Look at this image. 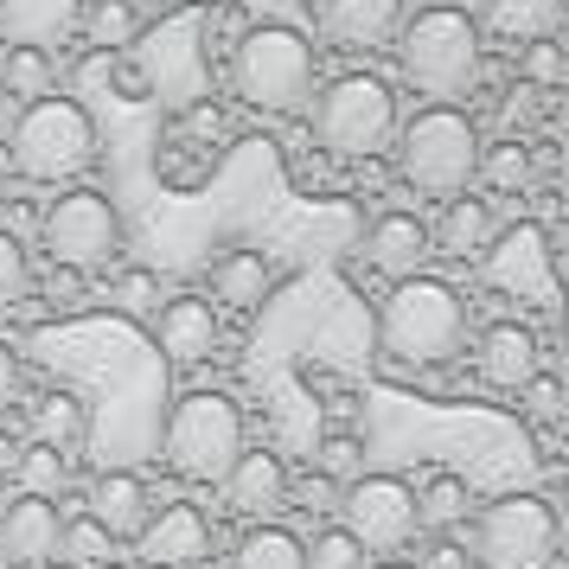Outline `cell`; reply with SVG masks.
Here are the masks:
<instances>
[{"label": "cell", "instance_id": "cell-21", "mask_svg": "<svg viewBox=\"0 0 569 569\" xmlns=\"http://www.w3.org/2000/svg\"><path fill=\"white\" fill-rule=\"evenodd\" d=\"M32 441L39 448H58V455H71V448L90 441V410H83L78 390H46L32 403Z\"/></svg>", "mask_w": 569, "mask_h": 569}, {"label": "cell", "instance_id": "cell-10", "mask_svg": "<svg viewBox=\"0 0 569 569\" xmlns=\"http://www.w3.org/2000/svg\"><path fill=\"white\" fill-rule=\"evenodd\" d=\"M480 269L487 282L506 295V301H525V308H557V250H550V231L518 218L480 250Z\"/></svg>", "mask_w": 569, "mask_h": 569}, {"label": "cell", "instance_id": "cell-28", "mask_svg": "<svg viewBox=\"0 0 569 569\" xmlns=\"http://www.w3.org/2000/svg\"><path fill=\"white\" fill-rule=\"evenodd\" d=\"M83 32H90V46L97 52H129L134 32H141V20H134V0H97L90 13H83Z\"/></svg>", "mask_w": 569, "mask_h": 569}, {"label": "cell", "instance_id": "cell-4", "mask_svg": "<svg viewBox=\"0 0 569 569\" xmlns=\"http://www.w3.org/2000/svg\"><path fill=\"white\" fill-rule=\"evenodd\" d=\"M231 90L262 116H301L313 103V46L295 27H250L231 52Z\"/></svg>", "mask_w": 569, "mask_h": 569}, {"label": "cell", "instance_id": "cell-37", "mask_svg": "<svg viewBox=\"0 0 569 569\" xmlns=\"http://www.w3.org/2000/svg\"><path fill=\"white\" fill-rule=\"evenodd\" d=\"M416 569H473V563H467V550H461V543L436 538V543H429V557H422Z\"/></svg>", "mask_w": 569, "mask_h": 569}, {"label": "cell", "instance_id": "cell-33", "mask_svg": "<svg viewBox=\"0 0 569 569\" xmlns=\"http://www.w3.org/2000/svg\"><path fill=\"white\" fill-rule=\"evenodd\" d=\"M301 557H308V569H365V550L352 538H346V531H320V538L313 543H301Z\"/></svg>", "mask_w": 569, "mask_h": 569}, {"label": "cell", "instance_id": "cell-13", "mask_svg": "<svg viewBox=\"0 0 569 569\" xmlns=\"http://www.w3.org/2000/svg\"><path fill=\"white\" fill-rule=\"evenodd\" d=\"M288 467L282 455H269V448H243L237 455V467L224 473V506H231L237 518H257V525H269L276 512H288Z\"/></svg>", "mask_w": 569, "mask_h": 569}, {"label": "cell", "instance_id": "cell-31", "mask_svg": "<svg viewBox=\"0 0 569 569\" xmlns=\"http://www.w3.org/2000/svg\"><path fill=\"white\" fill-rule=\"evenodd\" d=\"M64 473H71V461H64L58 448H39V441H32L27 455H20V480H27L32 499H52V492H64Z\"/></svg>", "mask_w": 569, "mask_h": 569}, {"label": "cell", "instance_id": "cell-41", "mask_svg": "<svg viewBox=\"0 0 569 569\" xmlns=\"http://www.w3.org/2000/svg\"><path fill=\"white\" fill-rule=\"evenodd\" d=\"M301 499H308L313 512H333L339 487H333V480H320V473H308V487H301Z\"/></svg>", "mask_w": 569, "mask_h": 569}, {"label": "cell", "instance_id": "cell-17", "mask_svg": "<svg viewBox=\"0 0 569 569\" xmlns=\"http://www.w3.org/2000/svg\"><path fill=\"white\" fill-rule=\"evenodd\" d=\"M218 339H224V327H218V308L206 295H173L160 308V352L173 365H206L218 352Z\"/></svg>", "mask_w": 569, "mask_h": 569}, {"label": "cell", "instance_id": "cell-20", "mask_svg": "<svg viewBox=\"0 0 569 569\" xmlns=\"http://www.w3.org/2000/svg\"><path fill=\"white\" fill-rule=\"evenodd\" d=\"M436 243H429V224L416 218V211H385L378 224H371V237H365V257H371V269H385V276H422V257H429Z\"/></svg>", "mask_w": 569, "mask_h": 569}, {"label": "cell", "instance_id": "cell-25", "mask_svg": "<svg viewBox=\"0 0 569 569\" xmlns=\"http://www.w3.org/2000/svg\"><path fill=\"white\" fill-rule=\"evenodd\" d=\"M231 569H308V557H301V538H295V531H282V525H257V531L237 538Z\"/></svg>", "mask_w": 569, "mask_h": 569}, {"label": "cell", "instance_id": "cell-42", "mask_svg": "<svg viewBox=\"0 0 569 569\" xmlns=\"http://www.w3.org/2000/svg\"><path fill=\"white\" fill-rule=\"evenodd\" d=\"M378 569H416V563H378Z\"/></svg>", "mask_w": 569, "mask_h": 569}, {"label": "cell", "instance_id": "cell-44", "mask_svg": "<svg viewBox=\"0 0 569 569\" xmlns=\"http://www.w3.org/2000/svg\"><path fill=\"white\" fill-rule=\"evenodd\" d=\"M422 7H448V0H422Z\"/></svg>", "mask_w": 569, "mask_h": 569}, {"label": "cell", "instance_id": "cell-38", "mask_svg": "<svg viewBox=\"0 0 569 569\" xmlns=\"http://www.w3.org/2000/svg\"><path fill=\"white\" fill-rule=\"evenodd\" d=\"M250 13H257V27H295V0H250Z\"/></svg>", "mask_w": 569, "mask_h": 569}, {"label": "cell", "instance_id": "cell-5", "mask_svg": "<svg viewBox=\"0 0 569 569\" xmlns=\"http://www.w3.org/2000/svg\"><path fill=\"white\" fill-rule=\"evenodd\" d=\"M397 64L422 97H467L480 83V27L461 7H422L410 27L397 32Z\"/></svg>", "mask_w": 569, "mask_h": 569}, {"label": "cell", "instance_id": "cell-1", "mask_svg": "<svg viewBox=\"0 0 569 569\" xmlns=\"http://www.w3.org/2000/svg\"><path fill=\"white\" fill-rule=\"evenodd\" d=\"M467 339V301L436 276H403L378 308V352L390 365H448Z\"/></svg>", "mask_w": 569, "mask_h": 569}, {"label": "cell", "instance_id": "cell-6", "mask_svg": "<svg viewBox=\"0 0 569 569\" xmlns=\"http://www.w3.org/2000/svg\"><path fill=\"white\" fill-rule=\"evenodd\" d=\"M7 154H13V173L20 180L58 186L97 160V122L71 97H39V103L20 109V122L7 134Z\"/></svg>", "mask_w": 569, "mask_h": 569}, {"label": "cell", "instance_id": "cell-16", "mask_svg": "<svg viewBox=\"0 0 569 569\" xmlns=\"http://www.w3.org/2000/svg\"><path fill=\"white\" fill-rule=\"evenodd\" d=\"M58 506L52 499H32L20 492L13 506H0V563H20V569H39L46 557H58Z\"/></svg>", "mask_w": 569, "mask_h": 569}, {"label": "cell", "instance_id": "cell-9", "mask_svg": "<svg viewBox=\"0 0 569 569\" xmlns=\"http://www.w3.org/2000/svg\"><path fill=\"white\" fill-rule=\"evenodd\" d=\"M557 550V506L538 492H499L473 518V557L480 569H543Z\"/></svg>", "mask_w": 569, "mask_h": 569}, {"label": "cell", "instance_id": "cell-12", "mask_svg": "<svg viewBox=\"0 0 569 569\" xmlns=\"http://www.w3.org/2000/svg\"><path fill=\"white\" fill-rule=\"evenodd\" d=\"M134 557H141L148 569H199V563L211 557V525H206V512H199L192 499H173V506L148 512L141 538H134Z\"/></svg>", "mask_w": 569, "mask_h": 569}, {"label": "cell", "instance_id": "cell-24", "mask_svg": "<svg viewBox=\"0 0 569 569\" xmlns=\"http://www.w3.org/2000/svg\"><path fill=\"white\" fill-rule=\"evenodd\" d=\"M557 20H563V0H487V27L499 39H518V46L550 39Z\"/></svg>", "mask_w": 569, "mask_h": 569}, {"label": "cell", "instance_id": "cell-40", "mask_svg": "<svg viewBox=\"0 0 569 569\" xmlns=\"http://www.w3.org/2000/svg\"><path fill=\"white\" fill-rule=\"evenodd\" d=\"M148 295H154V276H122L116 282V301L122 308H148Z\"/></svg>", "mask_w": 569, "mask_h": 569}, {"label": "cell", "instance_id": "cell-34", "mask_svg": "<svg viewBox=\"0 0 569 569\" xmlns=\"http://www.w3.org/2000/svg\"><path fill=\"white\" fill-rule=\"evenodd\" d=\"M359 455H365L359 436H327L320 441V480H359Z\"/></svg>", "mask_w": 569, "mask_h": 569}, {"label": "cell", "instance_id": "cell-35", "mask_svg": "<svg viewBox=\"0 0 569 569\" xmlns=\"http://www.w3.org/2000/svg\"><path fill=\"white\" fill-rule=\"evenodd\" d=\"M518 397H525V416H538L543 429H550V422L563 416V385H557L550 371H538V378H531V385L518 390Z\"/></svg>", "mask_w": 569, "mask_h": 569}, {"label": "cell", "instance_id": "cell-18", "mask_svg": "<svg viewBox=\"0 0 569 569\" xmlns=\"http://www.w3.org/2000/svg\"><path fill=\"white\" fill-rule=\"evenodd\" d=\"M480 378L499 390H525L538 378V333L525 320H492L480 333Z\"/></svg>", "mask_w": 569, "mask_h": 569}, {"label": "cell", "instance_id": "cell-2", "mask_svg": "<svg viewBox=\"0 0 569 569\" xmlns=\"http://www.w3.org/2000/svg\"><path fill=\"white\" fill-rule=\"evenodd\" d=\"M160 455L180 473L186 487H224V473L243 455V410L224 390H186L167 410L160 429Z\"/></svg>", "mask_w": 569, "mask_h": 569}, {"label": "cell", "instance_id": "cell-27", "mask_svg": "<svg viewBox=\"0 0 569 569\" xmlns=\"http://www.w3.org/2000/svg\"><path fill=\"white\" fill-rule=\"evenodd\" d=\"M52 78H58V64L46 52L7 46V58H0V90H7V97H27V103H39V97H52Z\"/></svg>", "mask_w": 569, "mask_h": 569}, {"label": "cell", "instance_id": "cell-39", "mask_svg": "<svg viewBox=\"0 0 569 569\" xmlns=\"http://www.w3.org/2000/svg\"><path fill=\"white\" fill-rule=\"evenodd\" d=\"M13 397H20V359L0 346V416L13 410Z\"/></svg>", "mask_w": 569, "mask_h": 569}, {"label": "cell", "instance_id": "cell-23", "mask_svg": "<svg viewBox=\"0 0 569 569\" xmlns=\"http://www.w3.org/2000/svg\"><path fill=\"white\" fill-rule=\"evenodd\" d=\"M269 282H276V276H269V262H262L257 250H231V257L211 269V295H218L224 308H262V301H269Z\"/></svg>", "mask_w": 569, "mask_h": 569}, {"label": "cell", "instance_id": "cell-26", "mask_svg": "<svg viewBox=\"0 0 569 569\" xmlns=\"http://www.w3.org/2000/svg\"><path fill=\"white\" fill-rule=\"evenodd\" d=\"M467 518V480L461 473H429L416 492V531H455Z\"/></svg>", "mask_w": 569, "mask_h": 569}, {"label": "cell", "instance_id": "cell-19", "mask_svg": "<svg viewBox=\"0 0 569 569\" xmlns=\"http://www.w3.org/2000/svg\"><path fill=\"white\" fill-rule=\"evenodd\" d=\"M148 512H154V499L141 487V473H129V467H103V473H97V487H90V518L109 531V543L141 538Z\"/></svg>", "mask_w": 569, "mask_h": 569}, {"label": "cell", "instance_id": "cell-30", "mask_svg": "<svg viewBox=\"0 0 569 569\" xmlns=\"http://www.w3.org/2000/svg\"><path fill=\"white\" fill-rule=\"evenodd\" d=\"M58 550L71 557V569H97V563H109V550H116V543H109V531L97 525V518L83 512V518H71V525L58 531Z\"/></svg>", "mask_w": 569, "mask_h": 569}, {"label": "cell", "instance_id": "cell-29", "mask_svg": "<svg viewBox=\"0 0 569 569\" xmlns=\"http://www.w3.org/2000/svg\"><path fill=\"white\" fill-rule=\"evenodd\" d=\"M492 192H525L531 186V148L525 141H499V148H480V167H473Z\"/></svg>", "mask_w": 569, "mask_h": 569}, {"label": "cell", "instance_id": "cell-15", "mask_svg": "<svg viewBox=\"0 0 569 569\" xmlns=\"http://www.w3.org/2000/svg\"><path fill=\"white\" fill-rule=\"evenodd\" d=\"M320 32L339 52H385L403 32V0H327L320 7Z\"/></svg>", "mask_w": 569, "mask_h": 569}, {"label": "cell", "instance_id": "cell-8", "mask_svg": "<svg viewBox=\"0 0 569 569\" xmlns=\"http://www.w3.org/2000/svg\"><path fill=\"white\" fill-rule=\"evenodd\" d=\"M39 243H46L52 269H71V276H103V269L122 262L129 231H122V211L109 206L103 192H90V186H83V192L52 199V211L39 218Z\"/></svg>", "mask_w": 569, "mask_h": 569}, {"label": "cell", "instance_id": "cell-36", "mask_svg": "<svg viewBox=\"0 0 569 569\" xmlns=\"http://www.w3.org/2000/svg\"><path fill=\"white\" fill-rule=\"evenodd\" d=\"M525 78H531V83H557V78H563V58H557V46H550V39L525 46Z\"/></svg>", "mask_w": 569, "mask_h": 569}, {"label": "cell", "instance_id": "cell-43", "mask_svg": "<svg viewBox=\"0 0 569 569\" xmlns=\"http://www.w3.org/2000/svg\"><path fill=\"white\" fill-rule=\"evenodd\" d=\"M39 569H71V563H39Z\"/></svg>", "mask_w": 569, "mask_h": 569}, {"label": "cell", "instance_id": "cell-11", "mask_svg": "<svg viewBox=\"0 0 569 569\" xmlns=\"http://www.w3.org/2000/svg\"><path fill=\"white\" fill-rule=\"evenodd\" d=\"M333 512H346L339 531L359 543L365 557L371 550H403L416 538V492L397 473H359V480H346Z\"/></svg>", "mask_w": 569, "mask_h": 569}, {"label": "cell", "instance_id": "cell-32", "mask_svg": "<svg viewBox=\"0 0 569 569\" xmlns=\"http://www.w3.org/2000/svg\"><path fill=\"white\" fill-rule=\"evenodd\" d=\"M32 269H27V250H20V237L0 231V313L20 308V295H27Z\"/></svg>", "mask_w": 569, "mask_h": 569}, {"label": "cell", "instance_id": "cell-14", "mask_svg": "<svg viewBox=\"0 0 569 569\" xmlns=\"http://www.w3.org/2000/svg\"><path fill=\"white\" fill-rule=\"evenodd\" d=\"M0 32L7 46L52 58V46H71L83 32V0H0Z\"/></svg>", "mask_w": 569, "mask_h": 569}, {"label": "cell", "instance_id": "cell-7", "mask_svg": "<svg viewBox=\"0 0 569 569\" xmlns=\"http://www.w3.org/2000/svg\"><path fill=\"white\" fill-rule=\"evenodd\" d=\"M397 134V97L371 71H346L313 97V141L339 160H371Z\"/></svg>", "mask_w": 569, "mask_h": 569}, {"label": "cell", "instance_id": "cell-22", "mask_svg": "<svg viewBox=\"0 0 569 569\" xmlns=\"http://www.w3.org/2000/svg\"><path fill=\"white\" fill-rule=\"evenodd\" d=\"M429 243L436 250H448V257H480L492 243V211L487 199H448V211H441V224L429 231Z\"/></svg>", "mask_w": 569, "mask_h": 569}, {"label": "cell", "instance_id": "cell-3", "mask_svg": "<svg viewBox=\"0 0 569 569\" xmlns=\"http://www.w3.org/2000/svg\"><path fill=\"white\" fill-rule=\"evenodd\" d=\"M473 167H480V129L455 103L422 109L397 134V173L422 199H461Z\"/></svg>", "mask_w": 569, "mask_h": 569}]
</instances>
